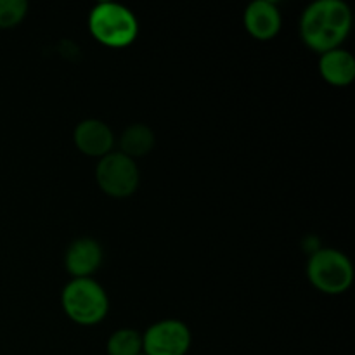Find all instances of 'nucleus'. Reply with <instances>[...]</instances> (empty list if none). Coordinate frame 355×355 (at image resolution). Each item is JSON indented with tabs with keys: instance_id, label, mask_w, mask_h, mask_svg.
<instances>
[{
	"instance_id": "nucleus-1",
	"label": "nucleus",
	"mask_w": 355,
	"mask_h": 355,
	"mask_svg": "<svg viewBox=\"0 0 355 355\" xmlns=\"http://www.w3.org/2000/svg\"><path fill=\"white\" fill-rule=\"evenodd\" d=\"M352 26V12L342 0H318L302 14L300 35L305 45L315 52L340 49L349 37Z\"/></svg>"
},
{
	"instance_id": "nucleus-2",
	"label": "nucleus",
	"mask_w": 355,
	"mask_h": 355,
	"mask_svg": "<svg viewBox=\"0 0 355 355\" xmlns=\"http://www.w3.org/2000/svg\"><path fill=\"white\" fill-rule=\"evenodd\" d=\"M89 30L99 44L111 49H123L137 38L139 23L127 7L104 2L94 7L90 12Z\"/></svg>"
},
{
	"instance_id": "nucleus-3",
	"label": "nucleus",
	"mask_w": 355,
	"mask_h": 355,
	"mask_svg": "<svg viewBox=\"0 0 355 355\" xmlns=\"http://www.w3.org/2000/svg\"><path fill=\"white\" fill-rule=\"evenodd\" d=\"M62 309L73 322L94 326L106 318L110 300L99 283L90 277H80L66 284L62 290Z\"/></svg>"
},
{
	"instance_id": "nucleus-4",
	"label": "nucleus",
	"mask_w": 355,
	"mask_h": 355,
	"mask_svg": "<svg viewBox=\"0 0 355 355\" xmlns=\"http://www.w3.org/2000/svg\"><path fill=\"white\" fill-rule=\"evenodd\" d=\"M307 277L322 293L342 295L352 286L354 267L338 250L321 248L309 259Z\"/></svg>"
},
{
	"instance_id": "nucleus-5",
	"label": "nucleus",
	"mask_w": 355,
	"mask_h": 355,
	"mask_svg": "<svg viewBox=\"0 0 355 355\" xmlns=\"http://www.w3.org/2000/svg\"><path fill=\"white\" fill-rule=\"evenodd\" d=\"M101 191L111 198H128L137 191L141 173L132 158L118 153H110L101 158L96 170Z\"/></svg>"
},
{
	"instance_id": "nucleus-6",
	"label": "nucleus",
	"mask_w": 355,
	"mask_h": 355,
	"mask_svg": "<svg viewBox=\"0 0 355 355\" xmlns=\"http://www.w3.org/2000/svg\"><path fill=\"white\" fill-rule=\"evenodd\" d=\"M189 347V328L175 319L156 322L142 335L144 355H186Z\"/></svg>"
},
{
	"instance_id": "nucleus-7",
	"label": "nucleus",
	"mask_w": 355,
	"mask_h": 355,
	"mask_svg": "<svg viewBox=\"0 0 355 355\" xmlns=\"http://www.w3.org/2000/svg\"><path fill=\"white\" fill-rule=\"evenodd\" d=\"M75 146L85 156L92 158H104L110 155L114 146L113 130L101 120H83L80 121L73 132Z\"/></svg>"
},
{
	"instance_id": "nucleus-8",
	"label": "nucleus",
	"mask_w": 355,
	"mask_h": 355,
	"mask_svg": "<svg viewBox=\"0 0 355 355\" xmlns=\"http://www.w3.org/2000/svg\"><path fill=\"white\" fill-rule=\"evenodd\" d=\"M245 28L257 40H270L281 30V12L270 0H255L245 10Z\"/></svg>"
},
{
	"instance_id": "nucleus-9",
	"label": "nucleus",
	"mask_w": 355,
	"mask_h": 355,
	"mask_svg": "<svg viewBox=\"0 0 355 355\" xmlns=\"http://www.w3.org/2000/svg\"><path fill=\"white\" fill-rule=\"evenodd\" d=\"M103 263V248L97 241L90 238L76 239L66 252L64 266L75 279L89 277L96 272Z\"/></svg>"
},
{
	"instance_id": "nucleus-10",
	"label": "nucleus",
	"mask_w": 355,
	"mask_h": 355,
	"mask_svg": "<svg viewBox=\"0 0 355 355\" xmlns=\"http://www.w3.org/2000/svg\"><path fill=\"white\" fill-rule=\"evenodd\" d=\"M319 71L324 82L333 87H347L355 78V59L349 51L333 49L321 54Z\"/></svg>"
},
{
	"instance_id": "nucleus-11",
	"label": "nucleus",
	"mask_w": 355,
	"mask_h": 355,
	"mask_svg": "<svg viewBox=\"0 0 355 355\" xmlns=\"http://www.w3.org/2000/svg\"><path fill=\"white\" fill-rule=\"evenodd\" d=\"M155 146V134L148 125L135 123L125 128L120 139V153L135 162V158L149 155Z\"/></svg>"
},
{
	"instance_id": "nucleus-12",
	"label": "nucleus",
	"mask_w": 355,
	"mask_h": 355,
	"mask_svg": "<svg viewBox=\"0 0 355 355\" xmlns=\"http://www.w3.org/2000/svg\"><path fill=\"white\" fill-rule=\"evenodd\" d=\"M106 349L110 355H141L142 335L130 328L118 329L110 336Z\"/></svg>"
},
{
	"instance_id": "nucleus-13",
	"label": "nucleus",
	"mask_w": 355,
	"mask_h": 355,
	"mask_svg": "<svg viewBox=\"0 0 355 355\" xmlns=\"http://www.w3.org/2000/svg\"><path fill=\"white\" fill-rule=\"evenodd\" d=\"M28 12L26 0H0V28L9 30L17 26Z\"/></svg>"
},
{
	"instance_id": "nucleus-14",
	"label": "nucleus",
	"mask_w": 355,
	"mask_h": 355,
	"mask_svg": "<svg viewBox=\"0 0 355 355\" xmlns=\"http://www.w3.org/2000/svg\"><path fill=\"white\" fill-rule=\"evenodd\" d=\"M141 355H144V354H141Z\"/></svg>"
}]
</instances>
